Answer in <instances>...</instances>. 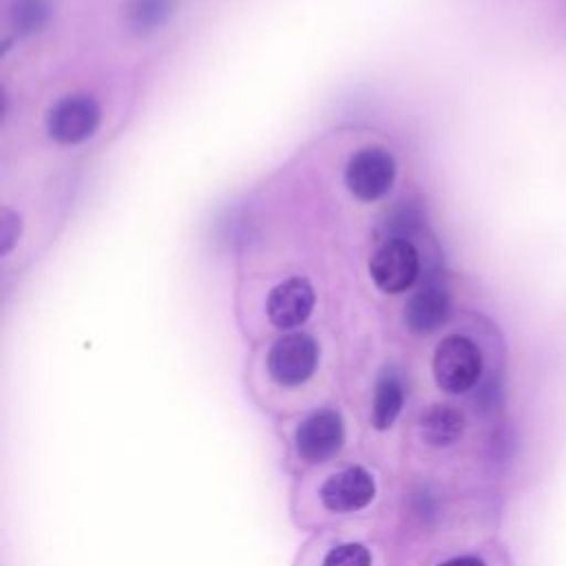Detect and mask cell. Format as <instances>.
<instances>
[{"label": "cell", "mask_w": 566, "mask_h": 566, "mask_svg": "<svg viewBox=\"0 0 566 566\" xmlns=\"http://www.w3.org/2000/svg\"><path fill=\"white\" fill-rule=\"evenodd\" d=\"M440 566H484V564L480 559H475V557H455V559H449V562H444Z\"/></svg>", "instance_id": "17"}, {"label": "cell", "mask_w": 566, "mask_h": 566, "mask_svg": "<svg viewBox=\"0 0 566 566\" xmlns=\"http://www.w3.org/2000/svg\"><path fill=\"white\" fill-rule=\"evenodd\" d=\"M99 104L91 95H66L46 115V130L60 144H80L99 126Z\"/></svg>", "instance_id": "5"}, {"label": "cell", "mask_w": 566, "mask_h": 566, "mask_svg": "<svg viewBox=\"0 0 566 566\" xmlns=\"http://www.w3.org/2000/svg\"><path fill=\"white\" fill-rule=\"evenodd\" d=\"M402 385L394 374H385L374 391V407H371V422L376 429H387L394 424L396 416L402 409Z\"/></svg>", "instance_id": "11"}, {"label": "cell", "mask_w": 566, "mask_h": 566, "mask_svg": "<svg viewBox=\"0 0 566 566\" xmlns=\"http://www.w3.org/2000/svg\"><path fill=\"white\" fill-rule=\"evenodd\" d=\"M396 181V159L380 146H367L354 153L345 166V186L360 201L385 197Z\"/></svg>", "instance_id": "2"}, {"label": "cell", "mask_w": 566, "mask_h": 566, "mask_svg": "<svg viewBox=\"0 0 566 566\" xmlns=\"http://www.w3.org/2000/svg\"><path fill=\"white\" fill-rule=\"evenodd\" d=\"M482 371V356L478 345L460 334L442 338L433 354L436 382L449 394L471 389Z\"/></svg>", "instance_id": "1"}, {"label": "cell", "mask_w": 566, "mask_h": 566, "mask_svg": "<svg viewBox=\"0 0 566 566\" xmlns=\"http://www.w3.org/2000/svg\"><path fill=\"white\" fill-rule=\"evenodd\" d=\"M20 234V217L9 210V208H2L0 210V254H7L15 239Z\"/></svg>", "instance_id": "15"}, {"label": "cell", "mask_w": 566, "mask_h": 566, "mask_svg": "<svg viewBox=\"0 0 566 566\" xmlns=\"http://www.w3.org/2000/svg\"><path fill=\"white\" fill-rule=\"evenodd\" d=\"M418 223H420V214L413 206H402V208L394 210L389 226L396 230V237H391V239H407L409 232H413Z\"/></svg>", "instance_id": "16"}, {"label": "cell", "mask_w": 566, "mask_h": 566, "mask_svg": "<svg viewBox=\"0 0 566 566\" xmlns=\"http://www.w3.org/2000/svg\"><path fill=\"white\" fill-rule=\"evenodd\" d=\"M314 310V287L303 276H290L272 287L265 312L274 327L292 329L307 321Z\"/></svg>", "instance_id": "6"}, {"label": "cell", "mask_w": 566, "mask_h": 566, "mask_svg": "<svg viewBox=\"0 0 566 566\" xmlns=\"http://www.w3.org/2000/svg\"><path fill=\"white\" fill-rule=\"evenodd\" d=\"M323 566H371V557L360 544H340L327 553Z\"/></svg>", "instance_id": "14"}, {"label": "cell", "mask_w": 566, "mask_h": 566, "mask_svg": "<svg viewBox=\"0 0 566 566\" xmlns=\"http://www.w3.org/2000/svg\"><path fill=\"white\" fill-rule=\"evenodd\" d=\"M318 345L310 334L292 332L274 340L268 354V371L283 387L303 385L316 369Z\"/></svg>", "instance_id": "4"}, {"label": "cell", "mask_w": 566, "mask_h": 566, "mask_svg": "<svg viewBox=\"0 0 566 566\" xmlns=\"http://www.w3.org/2000/svg\"><path fill=\"white\" fill-rule=\"evenodd\" d=\"M51 18L49 0H11L9 24L18 35H33L46 27Z\"/></svg>", "instance_id": "13"}, {"label": "cell", "mask_w": 566, "mask_h": 566, "mask_svg": "<svg viewBox=\"0 0 566 566\" xmlns=\"http://www.w3.org/2000/svg\"><path fill=\"white\" fill-rule=\"evenodd\" d=\"M462 429H464L462 413L447 405L431 407L420 420L422 438L433 447H447L455 442L462 436Z\"/></svg>", "instance_id": "10"}, {"label": "cell", "mask_w": 566, "mask_h": 566, "mask_svg": "<svg viewBox=\"0 0 566 566\" xmlns=\"http://www.w3.org/2000/svg\"><path fill=\"white\" fill-rule=\"evenodd\" d=\"M175 0H130L126 7V22L130 31L146 35L159 29L172 13Z\"/></svg>", "instance_id": "12"}, {"label": "cell", "mask_w": 566, "mask_h": 566, "mask_svg": "<svg viewBox=\"0 0 566 566\" xmlns=\"http://www.w3.org/2000/svg\"><path fill=\"white\" fill-rule=\"evenodd\" d=\"M420 272V256L409 239H387L369 259L374 283L387 294L409 290Z\"/></svg>", "instance_id": "3"}, {"label": "cell", "mask_w": 566, "mask_h": 566, "mask_svg": "<svg viewBox=\"0 0 566 566\" xmlns=\"http://www.w3.org/2000/svg\"><path fill=\"white\" fill-rule=\"evenodd\" d=\"M376 493L371 475L363 467H347L325 480L321 500L329 511H356L371 502Z\"/></svg>", "instance_id": "8"}, {"label": "cell", "mask_w": 566, "mask_h": 566, "mask_svg": "<svg viewBox=\"0 0 566 566\" xmlns=\"http://www.w3.org/2000/svg\"><path fill=\"white\" fill-rule=\"evenodd\" d=\"M451 296L438 283H427L405 305V325L413 334H431L447 323Z\"/></svg>", "instance_id": "9"}, {"label": "cell", "mask_w": 566, "mask_h": 566, "mask_svg": "<svg viewBox=\"0 0 566 566\" xmlns=\"http://www.w3.org/2000/svg\"><path fill=\"white\" fill-rule=\"evenodd\" d=\"M343 444V420L334 409L314 411L296 429V451L307 462H323Z\"/></svg>", "instance_id": "7"}]
</instances>
